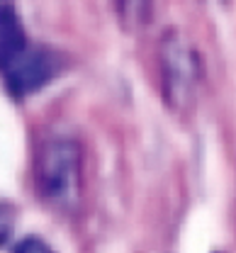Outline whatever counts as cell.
I'll use <instances>...</instances> for the list:
<instances>
[{
    "mask_svg": "<svg viewBox=\"0 0 236 253\" xmlns=\"http://www.w3.org/2000/svg\"><path fill=\"white\" fill-rule=\"evenodd\" d=\"M12 229H15V212L10 205L0 202V246H5L10 241Z\"/></svg>",
    "mask_w": 236,
    "mask_h": 253,
    "instance_id": "cell-6",
    "label": "cell"
},
{
    "mask_svg": "<svg viewBox=\"0 0 236 253\" xmlns=\"http://www.w3.org/2000/svg\"><path fill=\"white\" fill-rule=\"evenodd\" d=\"M32 44L27 42L25 27L15 12L12 0H0V73L17 63Z\"/></svg>",
    "mask_w": 236,
    "mask_h": 253,
    "instance_id": "cell-4",
    "label": "cell"
},
{
    "mask_svg": "<svg viewBox=\"0 0 236 253\" xmlns=\"http://www.w3.org/2000/svg\"><path fill=\"white\" fill-rule=\"evenodd\" d=\"M161 73H163V95L173 112L188 115L197 100V88L202 78L200 56L180 37L178 32H168L161 42Z\"/></svg>",
    "mask_w": 236,
    "mask_h": 253,
    "instance_id": "cell-2",
    "label": "cell"
},
{
    "mask_svg": "<svg viewBox=\"0 0 236 253\" xmlns=\"http://www.w3.org/2000/svg\"><path fill=\"white\" fill-rule=\"evenodd\" d=\"M5 81L15 95H27L39 90L44 83H49L56 76V59L39 46H30L27 54L17 63H12L5 73Z\"/></svg>",
    "mask_w": 236,
    "mask_h": 253,
    "instance_id": "cell-3",
    "label": "cell"
},
{
    "mask_svg": "<svg viewBox=\"0 0 236 253\" xmlns=\"http://www.w3.org/2000/svg\"><path fill=\"white\" fill-rule=\"evenodd\" d=\"M12 253H54V249L49 246V244H44L41 239H22L17 246H15V251Z\"/></svg>",
    "mask_w": 236,
    "mask_h": 253,
    "instance_id": "cell-7",
    "label": "cell"
},
{
    "mask_svg": "<svg viewBox=\"0 0 236 253\" xmlns=\"http://www.w3.org/2000/svg\"><path fill=\"white\" fill-rule=\"evenodd\" d=\"M39 197L56 210H73L83 188V158L73 139H49L34 161Z\"/></svg>",
    "mask_w": 236,
    "mask_h": 253,
    "instance_id": "cell-1",
    "label": "cell"
},
{
    "mask_svg": "<svg viewBox=\"0 0 236 253\" xmlns=\"http://www.w3.org/2000/svg\"><path fill=\"white\" fill-rule=\"evenodd\" d=\"M115 7L127 30L146 27L154 15V0H115Z\"/></svg>",
    "mask_w": 236,
    "mask_h": 253,
    "instance_id": "cell-5",
    "label": "cell"
}]
</instances>
